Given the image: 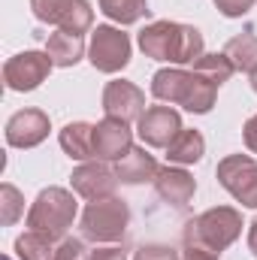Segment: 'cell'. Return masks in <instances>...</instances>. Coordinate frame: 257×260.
<instances>
[{"label": "cell", "mask_w": 257, "mask_h": 260, "mask_svg": "<svg viewBox=\"0 0 257 260\" xmlns=\"http://www.w3.org/2000/svg\"><path fill=\"white\" fill-rule=\"evenodd\" d=\"M154 191L160 200H167L170 206L176 209H185L194 200V191H197V182H194L191 173L179 170V167H164L154 179Z\"/></svg>", "instance_id": "cell-14"}, {"label": "cell", "mask_w": 257, "mask_h": 260, "mask_svg": "<svg viewBox=\"0 0 257 260\" xmlns=\"http://www.w3.org/2000/svg\"><path fill=\"white\" fill-rule=\"evenodd\" d=\"M157 173H160L157 160H154L145 148H136V145H130V151L118 157V167H115V176H118V182H124V185L154 182Z\"/></svg>", "instance_id": "cell-15"}, {"label": "cell", "mask_w": 257, "mask_h": 260, "mask_svg": "<svg viewBox=\"0 0 257 260\" xmlns=\"http://www.w3.org/2000/svg\"><path fill=\"white\" fill-rule=\"evenodd\" d=\"M88 61L100 73H118L130 64V40L112 24H97L88 46Z\"/></svg>", "instance_id": "cell-6"}, {"label": "cell", "mask_w": 257, "mask_h": 260, "mask_svg": "<svg viewBox=\"0 0 257 260\" xmlns=\"http://www.w3.org/2000/svg\"><path fill=\"white\" fill-rule=\"evenodd\" d=\"M52 67L49 52H21L3 64V82L9 91H34L49 79Z\"/></svg>", "instance_id": "cell-8"}, {"label": "cell", "mask_w": 257, "mask_h": 260, "mask_svg": "<svg viewBox=\"0 0 257 260\" xmlns=\"http://www.w3.org/2000/svg\"><path fill=\"white\" fill-rule=\"evenodd\" d=\"M242 233V215L230 206H215L203 215H197L185 227V245L206 248L212 254H221L227 245H233Z\"/></svg>", "instance_id": "cell-3"}, {"label": "cell", "mask_w": 257, "mask_h": 260, "mask_svg": "<svg viewBox=\"0 0 257 260\" xmlns=\"http://www.w3.org/2000/svg\"><path fill=\"white\" fill-rule=\"evenodd\" d=\"M46 52L55 67H73L82 61L85 55V40L79 34H67V30H55L46 43Z\"/></svg>", "instance_id": "cell-16"}, {"label": "cell", "mask_w": 257, "mask_h": 260, "mask_svg": "<svg viewBox=\"0 0 257 260\" xmlns=\"http://www.w3.org/2000/svg\"><path fill=\"white\" fill-rule=\"evenodd\" d=\"M55 260H91V251L82 239H64L55 251Z\"/></svg>", "instance_id": "cell-26"}, {"label": "cell", "mask_w": 257, "mask_h": 260, "mask_svg": "<svg viewBox=\"0 0 257 260\" xmlns=\"http://www.w3.org/2000/svg\"><path fill=\"white\" fill-rule=\"evenodd\" d=\"M242 136H245V145H248V151H254V154H257V115L245 121V127H242Z\"/></svg>", "instance_id": "cell-29"}, {"label": "cell", "mask_w": 257, "mask_h": 260, "mask_svg": "<svg viewBox=\"0 0 257 260\" xmlns=\"http://www.w3.org/2000/svg\"><path fill=\"white\" fill-rule=\"evenodd\" d=\"M218 182L242 206L257 209V160L248 154H230L218 164Z\"/></svg>", "instance_id": "cell-7"}, {"label": "cell", "mask_w": 257, "mask_h": 260, "mask_svg": "<svg viewBox=\"0 0 257 260\" xmlns=\"http://www.w3.org/2000/svg\"><path fill=\"white\" fill-rule=\"evenodd\" d=\"M130 127L127 121H118V118H103L97 127H94V154L100 160H118L121 154L130 151Z\"/></svg>", "instance_id": "cell-13"}, {"label": "cell", "mask_w": 257, "mask_h": 260, "mask_svg": "<svg viewBox=\"0 0 257 260\" xmlns=\"http://www.w3.org/2000/svg\"><path fill=\"white\" fill-rule=\"evenodd\" d=\"M0 206H3L0 221H3L6 227L15 224V221L21 218V212H24V200H21V194H18L12 185H3V188H0Z\"/></svg>", "instance_id": "cell-24"}, {"label": "cell", "mask_w": 257, "mask_h": 260, "mask_svg": "<svg viewBox=\"0 0 257 260\" xmlns=\"http://www.w3.org/2000/svg\"><path fill=\"white\" fill-rule=\"evenodd\" d=\"M91 260H127V254L121 248H97L91 251Z\"/></svg>", "instance_id": "cell-30"}, {"label": "cell", "mask_w": 257, "mask_h": 260, "mask_svg": "<svg viewBox=\"0 0 257 260\" xmlns=\"http://www.w3.org/2000/svg\"><path fill=\"white\" fill-rule=\"evenodd\" d=\"M64 3L67 0H30V9H34V15H37L40 21L55 24L58 15H61V9H64Z\"/></svg>", "instance_id": "cell-25"}, {"label": "cell", "mask_w": 257, "mask_h": 260, "mask_svg": "<svg viewBox=\"0 0 257 260\" xmlns=\"http://www.w3.org/2000/svg\"><path fill=\"white\" fill-rule=\"evenodd\" d=\"M215 6H218L221 15H227V18H239V15H245V12L254 6V0H215Z\"/></svg>", "instance_id": "cell-28"}, {"label": "cell", "mask_w": 257, "mask_h": 260, "mask_svg": "<svg viewBox=\"0 0 257 260\" xmlns=\"http://www.w3.org/2000/svg\"><path fill=\"white\" fill-rule=\"evenodd\" d=\"M224 58L239 73H254L257 70V37L254 30H242L224 46Z\"/></svg>", "instance_id": "cell-18"}, {"label": "cell", "mask_w": 257, "mask_h": 260, "mask_svg": "<svg viewBox=\"0 0 257 260\" xmlns=\"http://www.w3.org/2000/svg\"><path fill=\"white\" fill-rule=\"evenodd\" d=\"M76 218V197L64 188H46L34 200L27 212V230L46 236V239H67V230Z\"/></svg>", "instance_id": "cell-4"}, {"label": "cell", "mask_w": 257, "mask_h": 260, "mask_svg": "<svg viewBox=\"0 0 257 260\" xmlns=\"http://www.w3.org/2000/svg\"><path fill=\"white\" fill-rule=\"evenodd\" d=\"M103 112L106 118H118V121H139L145 115V94L124 79H115L106 85L103 91Z\"/></svg>", "instance_id": "cell-9"}, {"label": "cell", "mask_w": 257, "mask_h": 260, "mask_svg": "<svg viewBox=\"0 0 257 260\" xmlns=\"http://www.w3.org/2000/svg\"><path fill=\"white\" fill-rule=\"evenodd\" d=\"M139 49L154 61L197 64L203 58V34L191 24L154 21V24L139 30Z\"/></svg>", "instance_id": "cell-1"}, {"label": "cell", "mask_w": 257, "mask_h": 260, "mask_svg": "<svg viewBox=\"0 0 257 260\" xmlns=\"http://www.w3.org/2000/svg\"><path fill=\"white\" fill-rule=\"evenodd\" d=\"M91 24H94V9L88 6V0H67L61 15H58V21H55L58 30L79 34V37L85 30H91Z\"/></svg>", "instance_id": "cell-20"}, {"label": "cell", "mask_w": 257, "mask_h": 260, "mask_svg": "<svg viewBox=\"0 0 257 260\" xmlns=\"http://www.w3.org/2000/svg\"><path fill=\"white\" fill-rule=\"evenodd\" d=\"M49 136V115L40 109H21L6 121V142L12 148H34Z\"/></svg>", "instance_id": "cell-12"}, {"label": "cell", "mask_w": 257, "mask_h": 260, "mask_svg": "<svg viewBox=\"0 0 257 260\" xmlns=\"http://www.w3.org/2000/svg\"><path fill=\"white\" fill-rule=\"evenodd\" d=\"M251 88H254V91H257V70H254V73H251Z\"/></svg>", "instance_id": "cell-33"}, {"label": "cell", "mask_w": 257, "mask_h": 260, "mask_svg": "<svg viewBox=\"0 0 257 260\" xmlns=\"http://www.w3.org/2000/svg\"><path fill=\"white\" fill-rule=\"evenodd\" d=\"M115 188H118V176L106 164L91 160V164H82L79 170H73V191L85 200H91V203L109 200L115 194Z\"/></svg>", "instance_id": "cell-11"}, {"label": "cell", "mask_w": 257, "mask_h": 260, "mask_svg": "<svg viewBox=\"0 0 257 260\" xmlns=\"http://www.w3.org/2000/svg\"><path fill=\"white\" fill-rule=\"evenodd\" d=\"M61 148L73 160H91L94 154V124L85 121H73L61 130Z\"/></svg>", "instance_id": "cell-17"}, {"label": "cell", "mask_w": 257, "mask_h": 260, "mask_svg": "<svg viewBox=\"0 0 257 260\" xmlns=\"http://www.w3.org/2000/svg\"><path fill=\"white\" fill-rule=\"evenodd\" d=\"M15 254L18 260H55V248H52V239L27 230L24 236L15 239Z\"/></svg>", "instance_id": "cell-22"}, {"label": "cell", "mask_w": 257, "mask_h": 260, "mask_svg": "<svg viewBox=\"0 0 257 260\" xmlns=\"http://www.w3.org/2000/svg\"><path fill=\"white\" fill-rule=\"evenodd\" d=\"M3 260H12V257H3Z\"/></svg>", "instance_id": "cell-34"}, {"label": "cell", "mask_w": 257, "mask_h": 260, "mask_svg": "<svg viewBox=\"0 0 257 260\" xmlns=\"http://www.w3.org/2000/svg\"><path fill=\"white\" fill-rule=\"evenodd\" d=\"M133 260H179V254L170 248V245H142Z\"/></svg>", "instance_id": "cell-27"}, {"label": "cell", "mask_w": 257, "mask_h": 260, "mask_svg": "<svg viewBox=\"0 0 257 260\" xmlns=\"http://www.w3.org/2000/svg\"><path fill=\"white\" fill-rule=\"evenodd\" d=\"M100 12L118 24H133L142 15H148V3L145 0H100Z\"/></svg>", "instance_id": "cell-21"}, {"label": "cell", "mask_w": 257, "mask_h": 260, "mask_svg": "<svg viewBox=\"0 0 257 260\" xmlns=\"http://www.w3.org/2000/svg\"><path fill=\"white\" fill-rule=\"evenodd\" d=\"M130 221V209L124 200H97V203H88V209L82 212V236L88 242H118L127 230Z\"/></svg>", "instance_id": "cell-5"}, {"label": "cell", "mask_w": 257, "mask_h": 260, "mask_svg": "<svg viewBox=\"0 0 257 260\" xmlns=\"http://www.w3.org/2000/svg\"><path fill=\"white\" fill-rule=\"evenodd\" d=\"M182 260H218V254H212L206 248H197V245H188V251L182 254Z\"/></svg>", "instance_id": "cell-31"}, {"label": "cell", "mask_w": 257, "mask_h": 260, "mask_svg": "<svg viewBox=\"0 0 257 260\" xmlns=\"http://www.w3.org/2000/svg\"><path fill=\"white\" fill-rule=\"evenodd\" d=\"M215 94H218V85L200 76L197 70L188 73V70L170 67V70H157L151 79V97L170 106H185L188 112H197V115H206L215 106Z\"/></svg>", "instance_id": "cell-2"}, {"label": "cell", "mask_w": 257, "mask_h": 260, "mask_svg": "<svg viewBox=\"0 0 257 260\" xmlns=\"http://www.w3.org/2000/svg\"><path fill=\"white\" fill-rule=\"evenodd\" d=\"M203 151H206V139H203V133L200 130H185L170 142V148H167V160L170 164H179V167H185V164H197L200 157H203Z\"/></svg>", "instance_id": "cell-19"}, {"label": "cell", "mask_w": 257, "mask_h": 260, "mask_svg": "<svg viewBox=\"0 0 257 260\" xmlns=\"http://www.w3.org/2000/svg\"><path fill=\"white\" fill-rule=\"evenodd\" d=\"M248 248H251V254L257 257V218L251 221V230H248Z\"/></svg>", "instance_id": "cell-32"}, {"label": "cell", "mask_w": 257, "mask_h": 260, "mask_svg": "<svg viewBox=\"0 0 257 260\" xmlns=\"http://www.w3.org/2000/svg\"><path fill=\"white\" fill-rule=\"evenodd\" d=\"M194 70H197L200 76H206L209 82H215L218 88H221V85H224L233 73H236V70H233V64L224 58V52H221V55H203V58L194 64Z\"/></svg>", "instance_id": "cell-23"}, {"label": "cell", "mask_w": 257, "mask_h": 260, "mask_svg": "<svg viewBox=\"0 0 257 260\" xmlns=\"http://www.w3.org/2000/svg\"><path fill=\"white\" fill-rule=\"evenodd\" d=\"M182 133V118L173 106H148L139 118V139L151 148H170V142Z\"/></svg>", "instance_id": "cell-10"}]
</instances>
